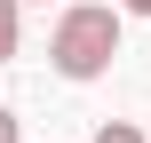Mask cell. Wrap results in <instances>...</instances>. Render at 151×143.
<instances>
[{
  "label": "cell",
  "mask_w": 151,
  "mask_h": 143,
  "mask_svg": "<svg viewBox=\"0 0 151 143\" xmlns=\"http://www.w3.org/2000/svg\"><path fill=\"white\" fill-rule=\"evenodd\" d=\"M119 8H104V0H72L64 16H56V32H48V72L56 80H72V88H88V80H104L111 64H119Z\"/></svg>",
  "instance_id": "6da1fadb"
},
{
  "label": "cell",
  "mask_w": 151,
  "mask_h": 143,
  "mask_svg": "<svg viewBox=\"0 0 151 143\" xmlns=\"http://www.w3.org/2000/svg\"><path fill=\"white\" fill-rule=\"evenodd\" d=\"M16 48H24V8L0 0V64H16Z\"/></svg>",
  "instance_id": "7a4b0ae2"
},
{
  "label": "cell",
  "mask_w": 151,
  "mask_h": 143,
  "mask_svg": "<svg viewBox=\"0 0 151 143\" xmlns=\"http://www.w3.org/2000/svg\"><path fill=\"white\" fill-rule=\"evenodd\" d=\"M88 143H151V135H143V127H135V119H104V127H96V135H88Z\"/></svg>",
  "instance_id": "3957f363"
},
{
  "label": "cell",
  "mask_w": 151,
  "mask_h": 143,
  "mask_svg": "<svg viewBox=\"0 0 151 143\" xmlns=\"http://www.w3.org/2000/svg\"><path fill=\"white\" fill-rule=\"evenodd\" d=\"M0 143H24V119H16L8 103H0Z\"/></svg>",
  "instance_id": "277c9868"
},
{
  "label": "cell",
  "mask_w": 151,
  "mask_h": 143,
  "mask_svg": "<svg viewBox=\"0 0 151 143\" xmlns=\"http://www.w3.org/2000/svg\"><path fill=\"white\" fill-rule=\"evenodd\" d=\"M119 16H151V0H119Z\"/></svg>",
  "instance_id": "5b68a950"
}]
</instances>
